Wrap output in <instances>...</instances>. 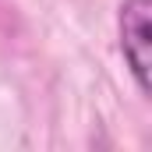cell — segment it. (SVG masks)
Segmentation results:
<instances>
[{
  "label": "cell",
  "mask_w": 152,
  "mask_h": 152,
  "mask_svg": "<svg viewBox=\"0 0 152 152\" xmlns=\"http://www.w3.org/2000/svg\"><path fill=\"white\" fill-rule=\"evenodd\" d=\"M152 0H124L120 4V53L134 78L138 92L149 96V67H152Z\"/></svg>",
  "instance_id": "obj_1"
}]
</instances>
